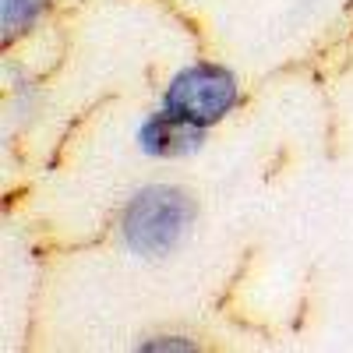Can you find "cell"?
I'll list each match as a JSON object with an SVG mask.
<instances>
[{
	"mask_svg": "<svg viewBox=\"0 0 353 353\" xmlns=\"http://www.w3.org/2000/svg\"><path fill=\"white\" fill-rule=\"evenodd\" d=\"M198 219V205L184 188L149 184L128 198L121 212V241L138 258H170L184 248Z\"/></svg>",
	"mask_w": 353,
	"mask_h": 353,
	"instance_id": "cell-1",
	"label": "cell"
},
{
	"mask_svg": "<svg viewBox=\"0 0 353 353\" xmlns=\"http://www.w3.org/2000/svg\"><path fill=\"white\" fill-rule=\"evenodd\" d=\"M241 103V81L226 64L216 61H194L188 68H181L170 85L163 88L159 106L181 121L212 131L216 124H223L226 117L237 110Z\"/></svg>",
	"mask_w": 353,
	"mask_h": 353,
	"instance_id": "cell-2",
	"label": "cell"
},
{
	"mask_svg": "<svg viewBox=\"0 0 353 353\" xmlns=\"http://www.w3.org/2000/svg\"><path fill=\"white\" fill-rule=\"evenodd\" d=\"M50 11V0H0V28H4V43H18L43 21Z\"/></svg>",
	"mask_w": 353,
	"mask_h": 353,
	"instance_id": "cell-4",
	"label": "cell"
},
{
	"mask_svg": "<svg viewBox=\"0 0 353 353\" xmlns=\"http://www.w3.org/2000/svg\"><path fill=\"white\" fill-rule=\"evenodd\" d=\"M205 134H209L205 128H194V124L181 121V117H173V113H166L159 106L138 124L134 141H138V149L149 159H163L166 163V159H188V156L201 152Z\"/></svg>",
	"mask_w": 353,
	"mask_h": 353,
	"instance_id": "cell-3",
	"label": "cell"
},
{
	"mask_svg": "<svg viewBox=\"0 0 353 353\" xmlns=\"http://www.w3.org/2000/svg\"><path fill=\"white\" fill-rule=\"evenodd\" d=\"M138 350H145V353H191V350H198V343L188 336H149V339H138Z\"/></svg>",
	"mask_w": 353,
	"mask_h": 353,
	"instance_id": "cell-5",
	"label": "cell"
}]
</instances>
